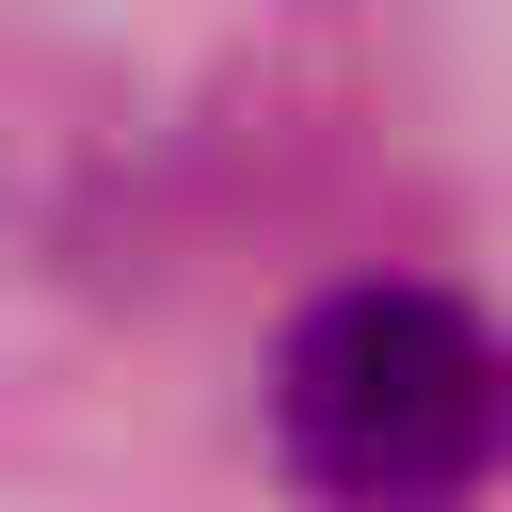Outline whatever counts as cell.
<instances>
[{"label":"cell","instance_id":"cell-1","mask_svg":"<svg viewBox=\"0 0 512 512\" xmlns=\"http://www.w3.org/2000/svg\"><path fill=\"white\" fill-rule=\"evenodd\" d=\"M272 464L304 512H480L512 480V336L432 272H352L272 336Z\"/></svg>","mask_w":512,"mask_h":512}]
</instances>
